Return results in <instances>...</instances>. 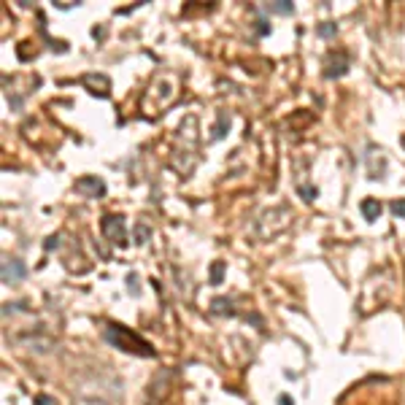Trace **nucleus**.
I'll use <instances>...</instances> for the list:
<instances>
[{
    "instance_id": "f257e3e1",
    "label": "nucleus",
    "mask_w": 405,
    "mask_h": 405,
    "mask_svg": "<svg viewBox=\"0 0 405 405\" xmlns=\"http://www.w3.org/2000/svg\"><path fill=\"white\" fill-rule=\"evenodd\" d=\"M105 341H108L111 346L122 348V351H127V354H138V357H154L157 354L149 341L135 335V332L130 330V327H124V324H105Z\"/></svg>"
},
{
    "instance_id": "f03ea898",
    "label": "nucleus",
    "mask_w": 405,
    "mask_h": 405,
    "mask_svg": "<svg viewBox=\"0 0 405 405\" xmlns=\"http://www.w3.org/2000/svg\"><path fill=\"white\" fill-rule=\"evenodd\" d=\"M100 227H103V235L108 238L114 246H127V230H124V219L122 216H103V222H100Z\"/></svg>"
},
{
    "instance_id": "7ed1b4c3",
    "label": "nucleus",
    "mask_w": 405,
    "mask_h": 405,
    "mask_svg": "<svg viewBox=\"0 0 405 405\" xmlns=\"http://www.w3.org/2000/svg\"><path fill=\"white\" fill-rule=\"evenodd\" d=\"M27 276V267H24V262L19 260H3V267H0V278H3V284L6 286H11V284H19L22 278Z\"/></svg>"
},
{
    "instance_id": "20e7f679",
    "label": "nucleus",
    "mask_w": 405,
    "mask_h": 405,
    "mask_svg": "<svg viewBox=\"0 0 405 405\" xmlns=\"http://www.w3.org/2000/svg\"><path fill=\"white\" fill-rule=\"evenodd\" d=\"M76 192L84 197H103L105 195V184L98 176H84V179L76 181Z\"/></svg>"
},
{
    "instance_id": "39448f33",
    "label": "nucleus",
    "mask_w": 405,
    "mask_h": 405,
    "mask_svg": "<svg viewBox=\"0 0 405 405\" xmlns=\"http://www.w3.org/2000/svg\"><path fill=\"white\" fill-rule=\"evenodd\" d=\"M348 54H343V52H338L335 57H330V62H327V70H324V76L327 79H341V76H346L348 73Z\"/></svg>"
},
{
    "instance_id": "423d86ee",
    "label": "nucleus",
    "mask_w": 405,
    "mask_h": 405,
    "mask_svg": "<svg viewBox=\"0 0 405 405\" xmlns=\"http://www.w3.org/2000/svg\"><path fill=\"white\" fill-rule=\"evenodd\" d=\"M359 208H362V216H364L367 222H376L378 216H381V202H378V200H373V197H364Z\"/></svg>"
},
{
    "instance_id": "0eeeda50",
    "label": "nucleus",
    "mask_w": 405,
    "mask_h": 405,
    "mask_svg": "<svg viewBox=\"0 0 405 405\" xmlns=\"http://www.w3.org/2000/svg\"><path fill=\"white\" fill-rule=\"evenodd\" d=\"M227 130H230V116H227V114H219V119H216V127H214V141L224 138Z\"/></svg>"
},
{
    "instance_id": "6e6552de",
    "label": "nucleus",
    "mask_w": 405,
    "mask_h": 405,
    "mask_svg": "<svg viewBox=\"0 0 405 405\" xmlns=\"http://www.w3.org/2000/svg\"><path fill=\"white\" fill-rule=\"evenodd\" d=\"M267 11H273V14H292L295 11V6H292L289 0H276V3H267Z\"/></svg>"
},
{
    "instance_id": "1a4fd4ad",
    "label": "nucleus",
    "mask_w": 405,
    "mask_h": 405,
    "mask_svg": "<svg viewBox=\"0 0 405 405\" xmlns=\"http://www.w3.org/2000/svg\"><path fill=\"white\" fill-rule=\"evenodd\" d=\"M214 313H227V316H232L235 313V308H232V303L230 300H224V297H216L214 300V308H211Z\"/></svg>"
},
{
    "instance_id": "9d476101",
    "label": "nucleus",
    "mask_w": 405,
    "mask_h": 405,
    "mask_svg": "<svg viewBox=\"0 0 405 405\" xmlns=\"http://www.w3.org/2000/svg\"><path fill=\"white\" fill-rule=\"evenodd\" d=\"M222 276H224V262H214V265H211V284H214V286H219Z\"/></svg>"
},
{
    "instance_id": "9b49d317",
    "label": "nucleus",
    "mask_w": 405,
    "mask_h": 405,
    "mask_svg": "<svg viewBox=\"0 0 405 405\" xmlns=\"http://www.w3.org/2000/svg\"><path fill=\"white\" fill-rule=\"evenodd\" d=\"M149 235H151V227L146 224V222L135 227V243H146V241H149Z\"/></svg>"
},
{
    "instance_id": "f8f14e48",
    "label": "nucleus",
    "mask_w": 405,
    "mask_h": 405,
    "mask_svg": "<svg viewBox=\"0 0 405 405\" xmlns=\"http://www.w3.org/2000/svg\"><path fill=\"white\" fill-rule=\"evenodd\" d=\"M338 33V27L332 22H324L322 27H319V35H322V38H330V35H335Z\"/></svg>"
},
{
    "instance_id": "ddd939ff",
    "label": "nucleus",
    "mask_w": 405,
    "mask_h": 405,
    "mask_svg": "<svg viewBox=\"0 0 405 405\" xmlns=\"http://www.w3.org/2000/svg\"><path fill=\"white\" fill-rule=\"evenodd\" d=\"M392 214L394 216H403V219H405V200H394L392 202Z\"/></svg>"
},
{
    "instance_id": "4468645a",
    "label": "nucleus",
    "mask_w": 405,
    "mask_h": 405,
    "mask_svg": "<svg viewBox=\"0 0 405 405\" xmlns=\"http://www.w3.org/2000/svg\"><path fill=\"white\" fill-rule=\"evenodd\" d=\"M127 289H130V295H138V276L135 273L127 276Z\"/></svg>"
},
{
    "instance_id": "2eb2a0df",
    "label": "nucleus",
    "mask_w": 405,
    "mask_h": 405,
    "mask_svg": "<svg viewBox=\"0 0 405 405\" xmlns=\"http://www.w3.org/2000/svg\"><path fill=\"white\" fill-rule=\"evenodd\" d=\"M300 195L305 197V200H316L319 192H316V189H311V186H300Z\"/></svg>"
},
{
    "instance_id": "dca6fc26",
    "label": "nucleus",
    "mask_w": 405,
    "mask_h": 405,
    "mask_svg": "<svg viewBox=\"0 0 405 405\" xmlns=\"http://www.w3.org/2000/svg\"><path fill=\"white\" fill-rule=\"evenodd\" d=\"M57 246H60V238H57V235H52V238H49V241H46V243H43V249H46V251H52V249H57Z\"/></svg>"
},
{
    "instance_id": "f3484780",
    "label": "nucleus",
    "mask_w": 405,
    "mask_h": 405,
    "mask_svg": "<svg viewBox=\"0 0 405 405\" xmlns=\"http://www.w3.org/2000/svg\"><path fill=\"white\" fill-rule=\"evenodd\" d=\"M35 405H54V400L46 397V394H38V397H35Z\"/></svg>"
},
{
    "instance_id": "a211bd4d",
    "label": "nucleus",
    "mask_w": 405,
    "mask_h": 405,
    "mask_svg": "<svg viewBox=\"0 0 405 405\" xmlns=\"http://www.w3.org/2000/svg\"><path fill=\"white\" fill-rule=\"evenodd\" d=\"M257 33H260V35H267V33H270V27H267V22H257Z\"/></svg>"
},
{
    "instance_id": "6ab92c4d",
    "label": "nucleus",
    "mask_w": 405,
    "mask_h": 405,
    "mask_svg": "<svg viewBox=\"0 0 405 405\" xmlns=\"http://www.w3.org/2000/svg\"><path fill=\"white\" fill-rule=\"evenodd\" d=\"M57 8H62V11H65V8H73V3H68V0H60Z\"/></svg>"
},
{
    "instance_id": "aec40b11",
    "label": "nucleus",
    "mask_w": 405,
    "mask_h": 405,
    "mask_svg": "<svg viewBox=\"0 0 405 405\" xmlns=\"http://www.w3.org/2000/svg\"><path fill=\"white\" fill-rule=\"evenodd\" d=\"M278 403H281V405H295L289 397H286V394H281V397H278Z\"/></svg>"
},
{
    "instance_id": "412c9836",
    "label": "nucleus",
    "mask_w": 405,
    "mask_h": 405,
    "mask_svg": "<svg viewBox=\"0 0 405 405\" xmlns=\"http://www.w3.org/2000/svg\"><path fill=\"white\" fill-rule=\"evenodd\" d=\"M400 143H403V146H405V135H403V138H400Z\"/></svg>"
}]
</instances>
